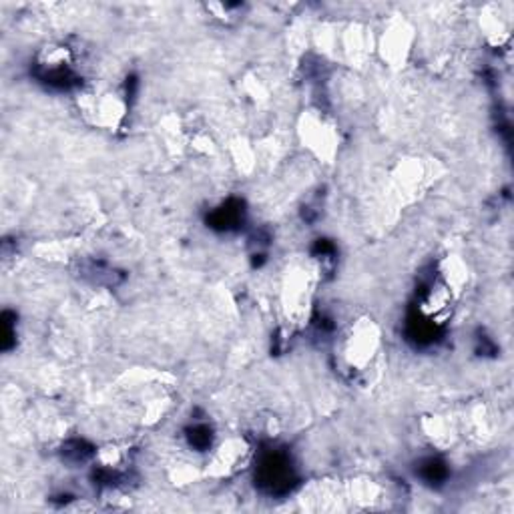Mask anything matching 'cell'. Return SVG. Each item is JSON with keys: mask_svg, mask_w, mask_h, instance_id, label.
<instances>
[{"mask_svg": "<svg viewBox=\"0 0 514 514\" xmlns=\"http://www.w3.org/2000/svg\"><path fill=\"white\" fill-rule=\"evenodd\" d=\"M257 482L269 494H288L295 482L288 454H283L279 450L267 452L259 462Z\"/></svg>", "mask_w": 514, "mask_h": 514, "instance_id": "6da1fadb", "label": "cell"}, {"mask_svg": "<svg viewBox=\"0 0 514 514\" xmlns=\"http://www.w3.org/2000/svg\"><path fill=\"white\" fill-rule=\"evenodd\" d=\"M243 221V205L241 201H229L221 209L213 211L209 217V225L221 231H229Z\"/></svg>", "mask_w": 514, "mask_h": 514, "instance_id": "7a4b0ae2", "label": "cell"}, {"mask_svg": "<svg viewBox=\"0 0 514 514\" xmlns=\"http://www.w3.org/2000/svg\"><path fill=\"white\" fill-rule=\"evenodd\" d=\"M418 473L422 476V480H426L428 484H440L448 478V466H446L444 460L426 458L420 464Z\"/></svg>", "mask_w": 514, "mask_h": 514, "instance_id": "3957f363", "label": "cell"}, {"mask_svg": "<svg viewBox=\"0 0 514 514\" xmlns=\"http://www.w3.org/2000/svg\"><path fill=\"white\" fill-rule=\"evenodd\" d=\"M91 456H93V446L86 444L84 440H70L69 444L65 446V458L70 462H84Z\"/></svg>", "mask_w": 514, "mask_h": 514, "instance_id": "277c9868", "label": "cell"}, {"mask_svg": "<svg viewBox=\"0 0 514 514\" xmlns=\"http://www.w3.org/2000/svg\"><path fill=\"white\" fill-rule=\"evenodd\" d=\"M187 438H189V444L197 448V450H207L211 446V428L205 424H197L193 428L187 430Z\"/></svg>", "mask_w": 514, "mask_h": 514, "instance_id": "5b68a950", "label": "cell"}]
</instances>
